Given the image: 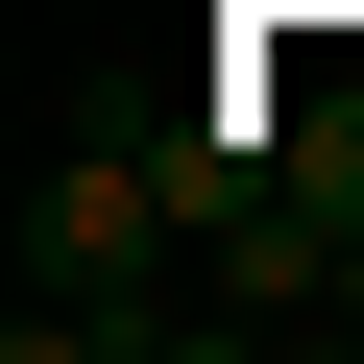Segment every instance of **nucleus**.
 Instances as JSON below:
<instances>
[{
  "mask_svg": "<svg viewBox=\"0 0 364 364\" xmlns=\"http://www.w3.org/2000/svg\"><path fill=\"white\" fill-rule=\"evenodd\" d=\"M146 243H195V146H49L25 291H146Z\"/></svg>",
  "mask_w": 364,
  "mask_h": 364,
  "instance_id": "f257e3e1",
  "label": "nucleus"
},
{
  "mask_svg": "<svg viewBox=\"0 0 364 364\" xmlns=\"http://www.w3.org/2000/svg\"><path fill=\"white\" fill-rule=\"evenodd\" d=\"M291 195H316V219H364V97H340V122L291 146Z\"/></svg>",
  "mask_w": 364,
  "mask_h": 364,
  "instance_id": "f03ea898",
  "label": "nucleus"
},
{
  "mask_svg": "<svg viewBox=\"0 0 364 364\" xmlns=\"http://www.w3.org/2000/svg\"><path fill=\"white\" fill-rule=\"evenodd\" d=\"M340 340H364V291H340Z\"/></svg>",
  "mask_w": 364,
  "mask_h": 364,
  "instance_id": "7ed1b4c3",
  "label": "nucleus"
}]
</instances>
